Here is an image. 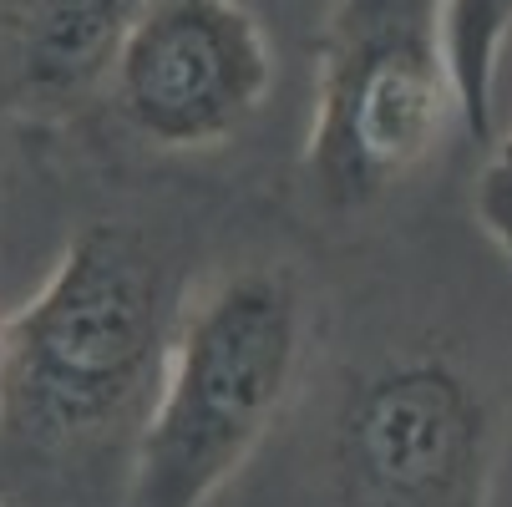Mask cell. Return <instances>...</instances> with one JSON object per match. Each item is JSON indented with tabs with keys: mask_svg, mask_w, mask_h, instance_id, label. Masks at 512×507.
<instances>
[{
	"mask_svg": "<svg viewBox=\"0 0 512 507\" xmlns=\"http://www.w3.org/2000/svg\"><path fill=\"white\" fill-rule=\"evenodd\" d=\"M472 213H477L482 234L512 259V132L482 163V178H477V193H472Z\"/></svg>",
	"mask_w": 512,
	"mask_h": 507,
	"instance_id": "obj_8",
	"label": "cell"
},
{
	"mask_svg": "<svg viewBox=\"0 0 512 507\" xmlns=\"http://www.w3.org/2000/svg\"><path fill=\"white\" fill-rule=\"evenodd\" d=\"M462 117L447 0H335L320 36V92L305 183L335 213L396 193Z\"/></svg>",
	"mask_w": 512,
	"mask_h": 507,
	"instance_id": "obj_3",
	"label": "cell"
},
{
	"mask_svg": "<svg viewBox=\"0 0 512 507\" xmlns=\"http://www.w3.org/2000/svg\"><path fill=\"white\" fill-rule=\"evenodd\" d=\"M512 36V0H447V56L462 102V127L492 142V87Z\"/></svg>",
	"mask_w": 512,
	"mask_h": 507,
	"instance_id": "obj_7",
	"label": "cell"
},
{
	"mask_svg": "<svg viewBox=\"0 0 512 507\" xmlns=\"http://www.w3.org/2000/svg\"><path fill=\"white\" fill-rule=\"evenodd\" d=\"M178 310L153 244L92 224L41 289L0 320V431L26 452H77L153 406Z\"/></svg>",
	"mask_w": 512,
	"mask_h": 507,
	"instance_id": "obj_1",
	"label": "cell"
},
{
	"mask_svg": "<svg viewBox=\"0 0 512 507\" xmlns=\"http://www.w3.org/2000/svg\"><path fill=\"white\" fill-rule=\"evenodd\" d=\"M310 305L284 264H239L178 310L137 426L127 507H208L300 386Z\"/></svg>",
	"mask_w": 512,
	"mask_h": 507,
	"instance_id": "obj_2",
	"label": "cell"
},
{
	"mask_svg": "<svg viewBox=\"0 0 512 507\" xmlns=\"http://www.w3.org/2000/svg\"><path fill=\"white\" fill-rule=\"evenodd\" d=\"M269 87L274 51L244 0H142L112 71L117 112L163 153L224 148Z\"/></svg>",
	"mask_w": 512,
	"mask_h": 507,
	"instance_id": "obj_5",
	"label": "cell"
},
{
	"mask_svg": "<svg viewBox=\"0 0 512 507\" xmlns=\"http://www.w3.org/2000/svg\"><path fill=\"white\" fill-rule=\"evenodd\" d=\"M492 462V396L447 350H386L335 401L330 482L340 507H487Z\"/></svg>",
	"mask_w": 512,
	"mask_h": 507,
	"instance_id": "obj_4",
	"label": "cell"
},
{
	"mask_svg": "<svg viewBox=\"0 0 512 507\" xmlns=\"http://www.w3.org/2000/svg\"><path fill=\"white\" fill-rule=\"evenodd\" d=\"M0 320H6V315H0Z\"/></svg>",
	"mask_w": 512,
	"mask_h": 507,
	"instance_id": "obj_9",
	"label": "cell"
},
{
	"mask_svg": "<svg viewBox=\"0 0 512 507\" xmlns=\"http://www.w3.org/2000/svg\"><path fill=\"white\" fill-rule=\"evenodd\" d=\"M137 0H11L6 56L31 102L66 107L112 82Z\"/></svg>",
	"mask_w": 512,
	"mask_h": 507,
	"instance_id": "obj_6",
	"label": "cell"
}]
</instances>
